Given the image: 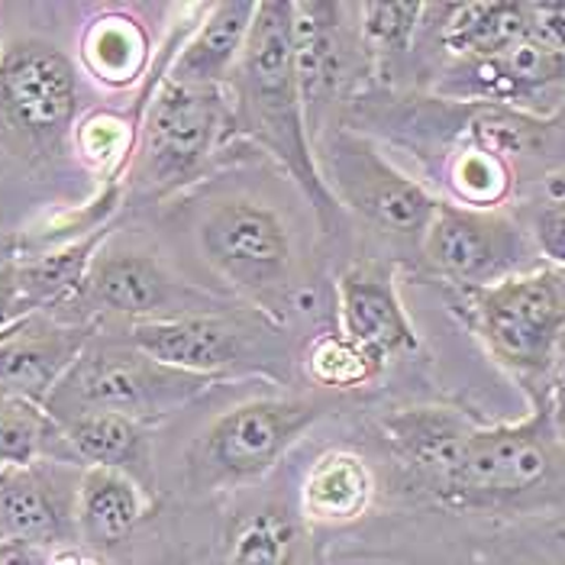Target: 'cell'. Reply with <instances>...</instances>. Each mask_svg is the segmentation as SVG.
<instances>
[{
    "mask_svg": "<svg viewBox=\"0 0 565 565\" xmlns=\"http://www.w3.org/2000/svg\"><path fill=\"white\" fill-rule=\"evenodd\" d=\"M184 207L191 246L204 268L239 305L259 307L278 323L310 313L317 281L288 214L246 188H207ZM188 198V194H184Z\"/></svg>",
    "mask_w": 565,
    "mask_h": 565,
    "instance_id": "obj_1",
    "label": "cell"
},
{
    "mask_svg": "<svg viewBox=\"0 0 565 565\" xmlns=\"http://www.w3.org/2000/svg\"><path fill=\"white\" fill-rule=\"evenodd\" d=\"M226 90L233 104L236 139L259 149L288 174L313 207L320 230L333 236L343 211L317 169V152L307 127L295 72V3L265 0L256 7L243 58Z\"/></svg>",
    "mask_w": 565,
    "mask_h": 565,
    "instance_id": "obj_2",
    "label": "cell"
},
{
    "mask_svg": "<svg viewBox=\"0 0 565 565\" xmlns=\"http://www.w3.org/2000/svg\"><path fill=\"white\" fill-rule=\"evenodd\" d=\"M198 20L172 26L169 40L156 55V82L139 120L136 152L124 181L127 214L152 204H169L207 184L230 142L236 139L226 87H198L169 78L174 52L198 26Z\"/></svg>",
    "mask_w": 565,
    "mask_h": 565,
    "instance_id": "obj_3",
    "label": "cell"
},
{
    "mask_svg": "<svg viewBox=\"0 0 565 565\" xmlns=\"http://www.w3.org/2000/svg\"><path fill=\"white\" fill-rule=\"evenodd\" d=\"M565 498V449L550 407H530L523 420L476 424L452 462L414 501L449 514H533Z\"/></svg>",
    "mask_w": 565,
    "mask_h": 565,
    "instance_id": "obj_4",
    "label": "cell"
},
{
    "mask_svg": "<svg viewBox=\"0 0 565 565\" xmlns=\"http://www.w3.org/2000/svg\"><path fill=\"white\" fill-rule=\"evenodd\" d=\"M449 310L530 407H550L565 369V271L540 265L488 288H443Z\"/></svg>",
    "mask_w": 565,
    "mask_h": 565,
    "instance_id": "obj_5",
    "label": "cell"
},
{
    "mask_svg": "<svg viewBox=\"0 0 565 565\" xmlns=\"http://www.w3.org/2000/svg\"><path fill=\"white\" fill-rule=\"evenodd\" d=\"M117 330L152 359L191 375L214 379L220 385L246 379L288 385L295 379L301 352L288 337L291 327L249 305H230Z\"/></svg>",
    "mask_w": 565,
    "mask_h": 565,
    "instance_id": "obj_6",
    "label": "cell"
},
{
    "mask_svg": "<svg viewBox=\"0 0 565 565\" xmlns=\"http://www.w3.org/2000/svg\"><path fill=\"white\" fill-rule=\"evenodd\" d=\"M82 68L62 45L20 36L0 55V149L26 169H62L75 156Z\"/></svg>",
    "mask_w": 565,
    "mask_h": 565,
    "instance_id": "obj_7",
    "label": "cell"
},
{
    "mask_svg": "<svg viewBox=\"0 0 565 565\" xmlns=\"http://www.w3.org/2000/svg\"><path fill=\"white\" fill-rule=\"evenodd\" d=\"M343 397L323 392L268 394L239 401L201 427L184 452L194 491H230L262 481Z\"/></svg>",
    "mask_w": 565,
    "mask_h": 565,
    "instance_id": "obj_8",
    "label": "cell"
},
{
    "mask_svg": "<svg viewBox=\"0 0 565 565\" xmlns=\"http://www.w3.org/2000/svg\"><path fill=\"white\" fill-rule=\"evenodd\" d=\"M313 152L340 211L382 239L394 256L417 259L443 201L427 181L397 169L375 139L347 124L317 136Z\"/></svg>",
    "mask_w": 565,
    "mask_h": 565,
    "instance_id": "obj_9",
    "label": "cell"
},
{
    "mask_svg": "<svg viewBox=\"0 0 565 565\" xmlns=\"http://www.w3.org/2000/svg\"><path fill=\"white\" fill-rule=\"evenodd\" d=\"M214 388L223 385L152 359L132 347L117 327H100L52 392L45 411L55 420L82 411H110L156 427Z\"/></svg>",
    "mask_w": 565,
    "mask_h": 565,
    "instance_id": "obj_10",
    "label": "cell"
},
{
    "mask_svg": "<svg viewBox=\"0 0 565 565\" xmlns=\"http://www.w3.org/2000/svg\"><path fill=\"white\" fill-rule=\"evenodd\" d=\"M230 305L239 301L181 278L149 239L120 223L90 262L75 317L100 327H132Z\"/></svg>",
    "mask_w": 565,
    "mask_h": 565,
    "instance_id": "obj_11",
    "label": "cell"
},
{
    "mask_svg": "<svg viewBox=\"0 0 565 565\" xmlns=\"http://www.w3.org/2000/svg\"><path fill=\"white\" fill-rule=\"evenodd\" d=\"M295 72L310 139L340 127L349 104L372 87V58L355 7L330 0L295 3Z\"/></svg>",
    "mask_w": 565,
    "mask_h": 565,
    "instance_id": "obj_12",
    "label": "cell"
},
{
    "mask_svg": "<svg viewBox=\"0 0 565 565\" xmlns=\"http://www.w3.org/2000/svg\"><path fill=\"white\" fill-rule=\"evenodd\" d=\"M417 265L443 288H488L511 275L533 271L540 259L514 211H472L439 201L420 243Z\"/></svg>",
    "mask_w": 565,
    "mask_h": 565,
    "instance_id": "obj_13",
    "label": "cell"
},
{
    "mask_svg": "<svg viewBox=\"0 0 565 565\" xmlns=\"http://www.w3.org/2000/svg\"><path fill=\"white\" fill-rule=\"evenodd\" d=\"M430 94L553 117L565 104V49L530 36L491 58L446 62L430 85Z\"/></svg>",
    "mask_w": 565,
    "mask_h": 565,
    "instance_id": "obj_14",
    "label": "cell"
},
{
    "mask_svg": "<svg viewBox=\"0 0 565 565\" xmlns=\"http://www.w3.org/2000/svg\"><path fill=\"white\" fill-rule=\"evenodd\" d=\"M337 330L392 365L420 349V333L397 288L394 259L355 256L337 275Z\"/></svg>",
    "mask_w": 565,
    "mask_h": 565,
    "instance_id": "obj_15",
    "label": "cell"
},
{
    "mask_svg": "<svg viewBox=\"0 0 565 565\" xmlns=\"http://www.w3.org/2000/svg\"><path fill=\"white\" fill-rule=\"evenodd\" d=\"M82 472V466L68 462L0 469V536L43 550L78 546L75 501Z\"/></svg>",
    "mask_w": 565,
    "mask_h": 565,
    "instance_id": "obj_16",
    "label": "cell"
},
{
    "mask_svg": "<svg viewBox=\"0 0 565 565\" xmlns=\"http://www.w3.org/2000/svg\"><path fill=\"white\" fill-rule=\"evenodd\" d=\"M100 333L94 320L33 313L0 337V394L49 404L58 382Z\"/></svg>",
    "mask_w": 565,
    "mask_h": 565,
    "instance_id": "obj_17",
    "label": "cell"
},
{
    "mask_svg": "<svg viewBox=\"0 0 565 565\" xmlns=\"http://www.w3.org/2000/svg\"><path fill=\"white\" fill-rule=\"evenodd\" d=\"M379 472L352 446L323 449L301 479L298 514L310 526H352L365 521L379 501Z\"/></svg>",
    "mask_w": 565,
    "mask_h": 565,
    "instance_id": "obj_18",
    "label": "cell"
},
{
    "mask_svg": "<svg viewBox=\"0 0 565 565\" xmlns=\"http://www.w3.org/2000/svg\"><path fill=\"white\" fill-rule=\"evenodd\" d=\"M159 494L114 469H85L75 501L78 546L90 553L120 550L132 533L156 514Z\"/></svg>",
    "mask_w": 565,
    "mask_h": 565,
    "instance_id": "obj_19",
    "label": "cell"
},
{
    "mask_svg": "<svg viewBox=\"0 0 565 565\" xmlns=\"http://www.w3.org/2000/svg\"><path fill=\"white\" fill-rule=\"evenodd\" d=\"M85 469H114L156 491V427L110 411H82L58 420Z\"/></svg>",
    "mask_w": 565,
    "mask_h": 565,
    "instance_id": "obj_20",
    "label": "cell"
},
{
    "mask_svg": "<svg viewBox=\"0 0 565 565\" xmlns=\"http://www.w3.org/2000/svg\"><path fill=\"white\" fill-rule=\"evenodd\" d=\"M156 62L152 36L127 7H97L78 40V68L104 90L139 87Z\"/></svg>",
    "mask_w": 565,
    "mask_h": 565,
    "instance_id": "obj_21",
    "label": "cell"
},
{
    "mask_svg": "<svg viewBox=\"0 0 565 565\" xmlns=\"http://www.w3.org/2000/svg\"><path fill=\"white\" fill-rule=\"evenodd\" d=\"M256 7L259 3H246V0L207 3L198 26L178 45L169 65V78L198 87L230 85L249 40Z\"/></svg>",
    "mask_w": 565,
    "mask_h": 565,
    "instance_id": "obj_22",
    "label": "cell"
},
{
    "mask_svg": "<svg viewBox=\"0 0 565 565\" xmlns=\"http://www.w3.org/2000/svg\"><path fill=\"white\" fill-rule=\"evenodd\" d=\"M439 20L424 17L446 62L491 58L530 40V3H434Z\"/></svg>",
    "mask_w": 565,
    "mask_h": 565,
    "instance_id": "obj_23",
    "label": "cell"
},
{
    "mask_svg": "<svg viewBox=\"0 0 565 565\" xmlns=\"http://www.w3.org/2000/svg\"><path fill=\"white\" fill-rule=\"evenodd\" d=\"M310 523L288 504H262L226 530V565H317Z\"/></svg>",
    "mask_w": 565,
    "mask_h": 565,
    "instance_id": "obj_24",
    "label": "cell"
},
{
    "mask_svg": "<svg viewBox=\"0 0 565 565\" xmlns=\"http://www.w3.org/2000/svg\"><path fill=\"white\" fill-rule=\"evenodd\" d=\"M355 17L372 58V87H397L401 68L417 55L427 3H355Z\"/></svg>",
    "mask_w": 565,
    "mask_h": 565,
    "instance_id": "obj_25",
    "label": "cell"
},
{
    "mask_svg": "<svg viewBox=\"0 0 565 565\" xmlns=\"http://www.w3.org/2000/svg\"><path fill=\"white\" fill-rule=\"evenodd\" d=\"M40 462L82 466L65 439L62 424L43 404L0 394V469H30Z\"/></svg>",
    "mask_w": 565,
    "mask_h": 565,
    "instance_id": "obj_26",
    "label": "cell"
},
{
    "mask_svg": "<svg viewBox=\"0 0 565 565\" xmlns=\"http://www.w3.org/2000/svg\"><path fill=\"white\" fill-rule=\"evenodd\" d=\"M298 365H301L305 379L317 392L337 394V397L362 392V388L375 385L388 372L385 359H379L375 352L359 347L355 340H349L347 333H340L337 327L310 337L298 352Z\"/></svg>",
    "mask_w": 565,
    "mask_h": 565,
    "instance_id": "obj_27",
    "label": "cell"
},
{
    "mask_svg": "<svg viewBox=\"0 0 565 565\" xmlns=\"http://www.w3.org/2000/svg\"><path fill=\"white\" fill-rule=\"evenodd\" d=\"M540 259L565 271V166L526 181L511 204Z\"/></svg>",
    "mask_w": 565,
    "mask_h": 565,
    "instance_id": "obj_28",
    "label": "cell"
},
{
    "mask_svg": "<svg viewBox=\"0 0 565 565\" xmlns=\"http://www.w3.org/2000/svg\"><path fill=\"white\" fill-rule=\"evenodd\" d=\"M33 313H40L33 301L26 298V291H23V285H20V278H17V268H13V262H0V337L7 333V330H13V327H20L26 317H33Z\"/></svg>",
    "mask_w": 565,
    "mask_h": 565,
    "instance_id": "obj_29",
    "label": "cell"
},
{
    "mask_svg": "<svg viewBox=\"0 0 565 565\" xmlns=\"http://www.w3.org/2000/svg\"><path fill=\"white\" fill-rule=\"evenodd\" d=\"M45 565H107L97 553H90L85 546H62V550H52L49 553V563Z\"/></svg>",
    "mask_w": 565,
    "mask_h": 565,
    "instance_id": "obj_30",
    "label": "cell"
},
{
    "mask_svg": "<svg viewBox=\"0 0 565 565\" xmlns=\"http://www.w3.org/2000/svg\"><path fill=\"white\" fill-rule=\"evenodd\" d=\"M550 417H553L556 439H559V446L565 449V397H559V401H553V404H550Z\"/></svg>",
    "mask_w": 565,
    "mask_h": 565,
    "instance_id": "obj_31",
    "label": "cell"
},
{
    "mask_svg": "<svg viewBox=\"0 0 565 565\" xmlns=\"http://www.w3.org/2000/svg\"><path fill=\"white\" fill-rule=\"evenodd\" d=\"M559 397H565V369H563V375H559V385H556V392H553V401H559ZM550 401V404H553Z\"/></svg>",
    "mask_w": 565,
    "mask_h": 565,
    "instance_id": "obj_32",
    "label": "cell"
},
{
    "mask_svg": "<svg viewBox=\"0 0 565 565\" xmlns=\"http://www.w3.org/2000/svg\"><path fill=\"white\" fill-rule=\"evenodd\" d=\"M3 45H7V40H3V7H0V55H3Z\"/></svg>",
    "mask_w": 565,
    "mask_h": 565,
    "instance_id": "obj_33",
    "label": "cell"
},
{
    "mask_svg": "<svg viewBox=\"0 0 565 565\" xmlns=\"http://www.w3.org/2000/svg\"><path fill=\"white\" fill-rule=\"evenodd\" d=\"M556 540H559V543L565 546V523H559V526H556Z\"/></svg>",
    "mask_w": 565,
    "mask_h": 565,
    "instance_id": "obj_34",
    "label": "cell"
}]
</instances>
